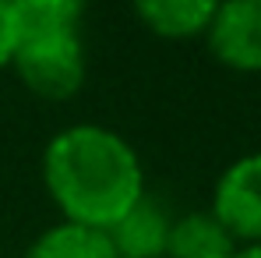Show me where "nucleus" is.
I'll return each instance as SVG.
<instances>
[{
	"mask_svg": "<svg viewBox=\"0 0 261 258\" xmlns=\"http://www.w3.org/2000/svg\"><path fill=\"white\" fill-rule=\"evenodd\" d=\"M170 226H173V219L166 216V209L155 198L141 195L127 213L113 223L110 241L117 248V258H166Z\"/></svg>",
	"mask_w": 261,
	"mask_h": 258,
	"instance_id": "5",
	"label": "nucleus"
},
{
	"mask_svg": "<svg viewBox=\"0 0 261 258\" xmlns=\"http://www.w3.org/2000/svg\"><path fill=\"white\" fill-rule=\"evenodd\" d=\"M11 67L25 82L29 92L39 99H71L85 85V46L82 32H60V36H32L18 39Z\"/></svg>",
	"mask_w": 261,
	"mask_h": 258,
	"instance_id": "2",
	"label": "nucleus"
},
{
	"mask_svg": "<svg viewBox=\"0 0 261 258\" xmlns=\"http://www.w3.org/2000/svg\"><path fill=\"white\" fill-rule=\"evenodd\" d=\"M43 184L64 223L113 230L145 195V167L124 134L102 124H71L46 142Z\"/></svg>",
	"mask_w": 261,
	"mask_h": 258,
	"instance_id": "1",
	"label": "nucleus"
},
{
	"mask_svg": "<svg viewBox=\"0 0 261 258\" xmlns=\"http://www.w3.org/2000/svg\"><path fill=\"white\" fill-rule=\"evenodd\" d=\"M18 50V25L11 14V0H0V67H11Z\"/></svg>",
	"mask_w": 261,
	"mask_h": 258,
	"instance_id": "10",
	"label": "nucleus"
},
{
	"mask_svg": "<svg viewBox=\"0 0 261 258\" xmlns=\"http://www.w3.org/2000/svg\"><path fill=\"white\" fill-rule=\"evenodd\" d=\"M11 14L18 25V39L78 32L85 0H11Z\"/></svg>",
	"mask_w": 261,
	"mask_h": 258,
	"instance_id": "9",
	"label": "nucleus"
},
{
	"mask_svg": "<svg viewBox=\"0 0 261 258\" xmlns=\"http://www.w3.org/2000/svg\"><path fill=\"white\" fill-rule=\"evenodd\" d=\"M138 21L159 39L205 36L219 0H130Z\"/></svg>",
	"mask_w": 261,
	"mask_h": 258,
	"instance_id": "6",
	"label": "nucleus"
},
{
	"mask_svg": "<svg viewBox=\"0 0 261 258\" xmlns=\"http://www.w3.org/2000/svg\"><path fill=\"white\" fill-rule=\"evenodd\" d=\"M25 258H117V248L110 241V230L57 223L29 244Z\"/></svg>",
	"mask_w": 261,
	"mask_h": 258,
	"instance_id": "8",
	"label": "nucleus"
},
{
	"mask_svg": "<svg viewBox=\"0 0 261 258\" xmlns=\"http://www.w3.org/2000/svg\"><path fill=\"white\" fill-rule=\"evenodd\" d=\"M237 241L229 237V230L208 213H184L170 226V244L166 258H233L237 255Z\"/></svg>",
	"mask_w": 261,
	"mask_h": 258,
	"instance_id": "7",
	"label": "nucleus"
},
{
	"mask_svg": "<svg viewBox=\"0 0 261 258\" xmlns=\"http://www.w3.org/2000/svg\"><path fill=\"white\" fill-rule=\"evenodd\" d=\"M233 258H261V244H240Z\"/></svg>",
	"mask_w": 261,
	"mask_h": 258,
	"instance_id": "11",
	"label": "nucleus"
},
{
	"mask_svg": "<svg viewBox=\"0 0 261 258\" xmlns=\"http://www.w3.org/2000/svg\"><path fill=\"white\" fill-rule=\"evenodd\" d=\"M205 43L222 67L261 75V0H219Z\"/></svg>",
	"mask_w": 261,
	"mask_h": 258,
	"instance_id": "4",
	"label": "nucleus"
},
{
	"mask_svg": "<svg viewBox=\"0 0 261 258\" xmlns=\"http://www.w3.org/2000/svg\"><path fill=\"white\" fill-rule=\"evenodd\" d=\"M208 213L237 244H261V152H247L219 173Z\"/></svg>",
	"mask_w": 261,
	"mask_h": 258,
	"instance_id": "3",
	"label": "nucleus"
}]
</instances>
